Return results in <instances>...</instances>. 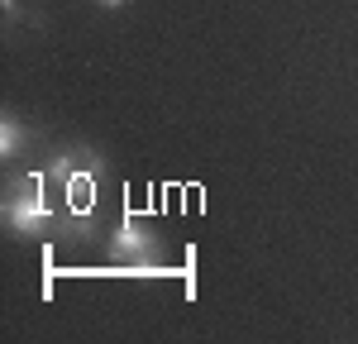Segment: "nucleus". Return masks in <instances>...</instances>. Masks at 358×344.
Here are the masks:
<instances>
[{
  "label": "nucleus",
  "mask_w": 358,
  "mask_h": 344,
  "mask_svg": "<svg viewBox=\"0 0 358 344\" xmlns=\"http://www.w3.org/2000/svg\"><path fill=\"white\" fill-rule=\"evenodd\" d=\"M5 225L15 229L20 239H38L43 229L53 225L48 177H43V172H24V177L10 182V192H5Z\"/></svg>",
  "instance_id": "nucleus-1"
},
{
  "label": "nucleus",
  "mask_w": 358,
  "mask_h": 344,
  "mask_svg": "<svg viewBox=\"0 0 358 344\" xmlns=\"http://www.w3.org/2000/svg\"><path fill=\"white\" fill-rule=\"evenodd\" d=\"M43 177H48V187H67L72 177H106V158L86 143H72V148H57L43 163Z\"/></svg>",
  "instance_id": "nucleus-2"
},
{
  "label": "nucleus",
  "mask_w": 358,
  "mask_h": 344,
  "mask_svg": "<svg viewBox=\"0 0 358 344\" xmlns=\"http://www.w3.org/2000/svg\"><path fill=\"white\" fill-rule=\"evenodd\" d=\"M110 254H115V263H148V258L158 254V234L143 229L134 215H120L115 239H110Z\"/></svg>",
  "instance_id": "nucleus-3"
},
{
  "label": "nucleus",
  "mask_w": 358,
  "mask_h": 344,
  "mask_svg": "<svg viewBox=\"0 0 358 344\" xmlns=\"http://www.w3.org/2000/svg\"><path fill=\"white\" fill-rule=\"evenodd\" d=\"M24 143H29V129L15 115H0V158H15Z\"/></svg>",
  "instance_id": "nucleus-4"
},
{
  "label": "nucleus",
  "mask_w": 358,
  "mask_h": 344,
  "mask_svg": "<svg viewBox=\"0 0 358 344\" xmlns=\"http://www.w3.org/2000/svg\"><path fill=\"white\" fill-rule=\"evenodd\" d=\"M96 5H106V10H120V5H129V0H96Z\"/></svg>",
  "instance_id": "nucleus-5"
}]
</instances>
